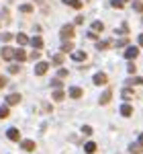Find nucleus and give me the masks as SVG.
Listing matches in <instances>:
<instances>
[{"mask_svg": "<svg viewBox=\"0 0 143 154\" xmlns=\"http://www.w3.org/2000/svg\"><path fill=\"white\" fill-rule=\"evenodd\" d=\"M133 11H137V12H143V2H133Z\"/></svg>", "mask_w": 143, "mask_h": 154, "instance_id": "b1692460", "label": "nucleus"}, {"mask_svg": "<svg viewBox=\"0 0 143 154\" xmlns=\"http://www.w3.org/2000/svg\"><path fill=\"white\" fill-rule=\"evenodd\" d=\"M35 2H39V4H41V2H43V0H35Z\"/></svg>", "mask_w": 143, "mask_h": 154, "instance_id": "58836bf2", "label": "nucleus"}, {"mask_svg": "<svg viewBox=\"0 0 143 154\" xmlns=\"http://www.w3.org/2000/svg\"><path fill=\"white\" fill-rule=\"evenodd\" d=\"M63 4H70V6H74V8H78V11H80V8L84 6V4L80 2V0H63Z\"/></svg>", "mask_w": 143, "mask_h": 154, "instance_id": "a211bd4d", "label": "nucleus"}, {"mask_svg": "<svg viewBox=\"0 0 143 154\" xmlns=\"http://www.w3.org/2000/svg\"><path fill=\"white\" fill-rule=\"evenodd\" d=\"M82 131L86 134V136H90V134H92V128H90V125H84V128H82Z\"/></svg>", "mask_w": 143, "mask_h": 154, "instance_id": "c756f323", "label": "nucleus"}, {"mask_svg": "<svg viewBox=\"0 0 143 154\" xmlns=\"http://www.w3.org/2000/svg\"><path fill=\"white\" fill-rule=\"evenodd\" d=\"M6 138H8V140H12V142H16V140H21V134H19V130H16V128H10V130L6 131Z\"/></svg>", "mask_w": 143, "mask_h": 154, "instance_id": "423d86ee", "label": "nucleus"}, {"mask_svg": "<svg viewBox=\"0 0 143 154\" xmlns=\"http://www.w3.org/2000/svg\"><path fill=\"white\" fill-rule=\"evenodd\" d=\"M51 86H55V88H61V80H60V78H57V80H53V82H51Z\"/></svg>", "mask_w": 143, "mask_h": 154, "instance_id": "72a5a7b5", "label": "nucleus"}, {"mask_svg": "<svg viewBox=\"0 0 143 154\" xmlns=\"http://www.w3.org/2000/svg\"><path fill=\"white\" fill-rule=\"evenodd\" d=\"M92 82H94L96 86H100V84H107V82H108V76L104 74V72H96V74H94V80H92Z\"/></svg>", "mask_w": 143, "mask_h": 154, "instance_id": "f03ea898", "label": "nucleus"}, {"mask_svg": "<svg viewBox=\"0 0 143 154\" xmlns=\"http://www.w3.org/2000/svg\"><path fill=\"white\" fill-rule=\"evenodd\" d=\"M96 48H98V49H108V48H110V41H98Z\"/></svg>", "mask_w": 143, "mask_h": 154, "instance_id": "393cba45", "label": "nucleus"}, {"mask_svg": "<svg viewBox=\"0 0 143 154\" xmlns=\"http://www.w3.org/2000/svg\"><path fill=\"white\" fill-rule=\"evenodd\" d=\"M127 70L131 72V74H135V70H137V68H135V64H133V62H129V66H127Z\"/></svg>", "mask_w": 143, "mask_h": 154, "instance_id": "2f4dec72", "label": "nucleus"}, {"mask_svg": "<svg viewBox=\"0 0 143 154\" xmlns=\"http://www.w3.org/2000/svg\"><path fill=\"white\" fill-rule=\"evenodd\" d=\"M74 33H76V31H74V27H72V25H63V27H61V31H60V35H61L63 41H66V39H72Z\"/></svg>", "mask_w": 143, "mask_h": 154, "instance_id": "f257e3e1", "label": "nucleus"}, {"mask_svg": "<svg viewBox=\"0 0 143 154\" xmlns=\"http://www.w3.org/2000/svg\"><path fill=\"white\" fill-rule=\"evenodd\" d=\"M10 39H12L10 33H4V35H2V41H4V43H6V41H10Z\"/></svg>", "mask_w": 143, "mask_h": 154, "instance_id": "473e14b6", "label": "nucleus"}, {"mask_svg": "<svg viewBox=\"0 0 143 154\" xmlns=\"http://www.w3.org/2000/svg\"><path fill=\"white\" fill-rule=\"evenodd\" d=\"M82 95H84V91L80 86H70V97L72 99H80Z\"/></svg>", "mask_w": 143, "mask_h": 154, "instance_id": "9d476101", "label": "nucleus"}, {"mask_svg": "<svg viewBox=\"0 0 143 154\" xmlns=\"http://www.w3.org/2000/svg\"><path fill=\"white\" fill-rule=\"evenodd\" d=\"M84 150H86V154H94L96 152V142H86Z\"/></svg>", "mask_w": 143, "mask_h": 154, "instance_id": "2eb2a0df", "label": "nucleus"}, {"mask_svg": "<svg viewBox=\"0 0 143 154\" xmlns=\"http://www.w3.org/2000/svg\"><path fill=\"white\" fill-rule=\"evenodd\" d=\"M139 144L143 146V134H139Z\"/></svg>", "mask_w": 143, "mask_h": 154, "instance_id": "4c0bfd02", "label": "nucleus"}, {"mask_svg": "<svg viewBox=\"0 0 143 154\" xmlns=\"http://www.w3.org/2000/svg\"><path fill=\"white\" fill-rule=\"evenodd\" d=\"M51 62H53V66H61V64H63V56H61V54H55V56L51 58Z\"/></svg>", "mask_w": 143, "mask_h": 154, "instance_id": "4be33fe9", "label": "nucleus"}, {"mask_svg": "<svg viewBox=\"0 0 143 154\" xmlns=\"http://www.w3.org/2000/svg\"><path fill=\"white\" fill-rule=\"evenodd\" d=\"M123 2H127V0H123Z\"/></svg>", "mask_w": 143, "mask_h": 154, "instance_id": "ea45409f", "label": "nucleus"}, {"mask_svg": "<svg viewBox=\"0 0 143 154\" xmlns=\"http://www.w3.org/2000/svg\"><path fill=\"white\" fill-rule=\"evenodd\" d=\"M72 60L74 62H84V60H88V54L86 51H74L72 54Z\"/></svg>", "mask_w": 143, "mask_h": 154, "instance_id": "1a4fd4ad", "label": "nucleus"}, {"mask_svg": "<svg viewBox=\"0 0 143 154\" xmlns=\"http://www.w3.org/2000/svg\"><path fill=\"white\" fill-rule=\"evenodd\" d=\"M2 58L6 60V62H10V60L14 58V49H10V48H2Z\"/></svg>", "mask_w": 143, "mask_h": 154, "instance_id": "f8f14e48", "label": "nucleus"}, {"mask_svg": "<svg viewBox=\"0 0 143 154\" xmlns=\"http://www.w3.org/2000/svg\"><path fill=\"white\" fill-rule=\"evenodd\" d=\"M47 70H49V62H39V64L35 66V74L37 76H43Z\"/></svg>", "mask_w": 143, "mask_h": 154, "instance_id": "20e7f679", "label": "nucleus"}, {"mask_svg": "<svg viewBox=\"0 0 143 154\" xmlns=\"http://www.w3.org/2000/svg\"><path fill=\"white\" fill-rule=\"evenodd\" d=\"M121 115H123V117H131L133 115V107L129 105V103H125V105H121Z\"/></svg>", "mask_w": 143, "mask_h": 154, "instance_id": "39448f33", "label": "nucleus"}, {"mask_svg": "<svg viewBox=\"0 0 143 154\" xmlns=\"http://www.w3.org/2000/svg\"><path fill=\"white\" fill-rule=\"evenodd\" d=\"M121 95H123V99H125V101H129V99H133V97H135V93H133L131 88H123V93H121Z\"/></svg>", "mask_w": 143, "mask_h": 154, "instance_id": "aec40b11", "label": "nucleus"}, {"mask_svg": "<svg viewBox=\"0 0 143 154\" xmlns=\"http://www.w3.org/2000/svg\"><path fill=\"white\" fill-rule=\"evenodd\" d=\"M37 58H39V49H35V51L31 54V60H37Z\"/></svg>", "mask_w": 143, "mask_h": 154, "instance_id": "c9c22d12", "label": "nucleus"}, {"mask_svg": "<svg viewBox=\"0 0 143 154\" xmlns=\"http://www.w3.org/2000/svg\"><path fill=\"white\" fill-rule=\"evenodd\" d=\"M8 115H10V109H8V107H0V119L8 117Z\"/></svg>", "mask_w": 143, "mask_h": 154, "instance_id": "5701e85b", "label": "nucleus"}, {"mask_svg": "<svg viewBox=\"0 0 143 154\" xmlns=\"http://www.w3.org/2000/svg\"><path fill=\"white\" fill-rule=\"evenodd\" d=\"M21 148H23V150H27V152H33V150L37 148V144L33 142V140H23V144H21Z\"/></svg>", "mask_w": 143, "mask_h": 154, "instance_id": "0eeeda50", "label": "nucleus"}, {"mask_svg": "<svg viewBox=\"0 0 143 154\" xmlns=\"http://www.w3.org/2000/svg\"><path fill=\"white\" fill-rule=\"evenodd\" d=\"M21 12L29 14V12H33V6H31V4H23V6H21Z\"/></svg>", "mask_w": 143, "mask_h": 154, "instance_id": "a878e982", "label": "nucleus"}, {"mask_svg": "<svg viewBox=\"0 0 143 154\" xmlns=\"http://www.w3.org/2000/svg\"><path fill=\"white\" fill-rule=\"evenodd\" d=\"M127 84H141L143 86V78H129V82Z\"/></svg>", "mask_w": 143, "mask_h": 154, "instance_id": "bb28decb", "label": "nucleus"}, {"mask_svg": "<svg viewBox=\"0 0 143 154\" xmlns=\"http://www.w3.org/2000/svg\"><path fill=\"white\" fill-rule=\"evenodd\" d=\"M61 51H63V54H68V51H74V43H72V39L70 41H68V39H66V41H63V45H61Z\"/></svg>", "mask_w": 143, "mask_h": 154, "instance_id": "4468645a", "label": "nucleus"}, {"mask_svg": "<svg viewBox=\"0 0 143 154\" xmlns=\"http://www.w3.org/2000/svg\"><path fill=\"white\" fill-rule=\"evenodd\" d=\"M129 150H131L133 154H139V152H141V150H143V146H141V144H139V146H131Z\"/></svg>", "mask_w": 143, "mask_h": 154, "instance_id": "cd10ccee", "label": "nucleus"}, {"mask_svg": "<svg viewBox=\"0 0 143 154\" xmlns=\"http://www.w3.org/2000/svg\"><path fill=\"white\" fill-rule=\"evenodd\" d=\"M110 4H112L115 8H123V0H110Z\"/></svg>", "mask_w": 143, "mask_h": 154, "instance_id": "c85d7f7f", "label": "nucleus"}, {"mask_svg": "<svg viewBox=\"0 0 143 154\" xmlns=\"http://www.w3.org/2000/svg\"><path fill=\"white\" fill-rule=\"evenodd\" d=\"M137 56H139V48H137V45H131V48L125 49V58L127 60H135Z\"/></svg>", "mask_w": 143, "mask_h": 154, "instance_id": "7ed1b4c3", "label": "nucleus"}, {"mask_svg": "<svg viewBox=\"0 0 143 154\" xmlns=\"http://www.w3.org/2000/svg\"><path fill=\"white\" fill-rule=\"evenodd\" d=\"M6 103H8V105H16V103H21V95H19V93L8 95V97H6Z\"/></svg>", "mask_w": 143, "mask_h": 154, "instance_id": "9b49d317", "label": "nucleus"}, {"mask_svg": "<svg viewBox=\"0 0 143 154\" xmlns=\"http://www.w3.org/2000/svg\"><path fill=\"white\" fill-rule=\"evenodd\" d=\"M14 60H16V62H25V60H27V54H25L23 49H16V51H14Z\"/></svg>", "mask_w": 143, "mask_h": 154, "instance_id": "f3484780", "label": "nucleus"}, {"mask_svg": "<svg viewBox=\"0 0 143 154\" xmlns=\"http://www.w3.org/2000/svg\"><path fill=\"white\" fill-rule=\"evenodd\" d=\"M6 82H8V80H6L4 76H0V88H4V86H6Z\"/></svg>", "mask_w": 143, "mask_h": 154, "instance_id": "f704fd0d", "label": "nucleus"}, {"mask_svg": "<svg viewBox=\"0 0 143 154\" xmlns=\"http://www.w3.org/2000/svg\"><path fill=\"white\" fill-rule=\"evenodd\" d=\"M31 45L35 49H41L43 48V39H41V37H33V39H31Z\"/></svg>", "mask_w": 143, "mask_h": 154, "instance_id": "dca6fc26", "label": "nucleus"}, {"mask_svg": "<svg viewBox=\"0 0 143 154\" xmlns=\"http://www.w3.org/2000/svg\"><path fill=\"white\" fill-rule=\"evenodd\" d=\"M90 29H92L94 33H100V31L104 29V23H102V21H94V23L90 25Z\"/></svg>", "mask_w": 143, "mask_h": 154, "instance_id": "ddd939ff", "label": "nucleus"}, {"mask_svg": "<svg viewBox=\"0 0 143 154\" xmlns=\"http://www.w3.org/2000/svg\"><path fill=\"white\" fill-rule=\"evenodd\" d=\"M137 43H139V45H143V33L139 37H137Z\"/></svg>", "mask_w": 143, "mask_h": 154, "instance_id": "e433bc0d", "label": "nucleus"}, {"mask_svg": "<svg viewBox=\"0 0 143 154\" xmlns=\"http://www.w3.org/2000/svg\"><path fill=\"white\" fill-rule=\"evenodd\" d=\"M110 99H112V91H104V93L100 95V99H98V103H100V105H107Z\"/></svg>", "mask_w": 143, "mask_h": 154, "instance_id": "6e6552de", "label": "nucleus"}, {"mask_svg": "<svg viewBox=\"0 0 143 154\" xmlns=\"http://www.w3.org/2000/svg\"><path fill=\"white\" fill-rule=\"evenodd\" d=\"M16 41H19V45H27L29 43V37L25 35V33H19L16 35Z\"/></svg>", "mask_w": 143, "mask_h": 154, "instance_id": "412c9836", "label": "nucleus"}, {"mask_svg": "<svg viewBox=\"0 0 143 154\" xmlns=\"http://www.w3.org/2000/svg\"><path fill=\"white\" fill-rule=\"evenodd\" d=\"M21 70V68H19V66H16V64H14V66H10V68H8V72H10V74H16V72Z\"/></svg>", "mask_w": 143, "mask_h": 154, "instance_id": "7c9ffc66", "label": "nucleus"}, {"mask_svg": "<svg viewBox=\"0 0 143 154\" xmlns=\"http://www.w3.org/2000/svg\"><path fill=\"white\" fill-rule=\"evenodd\" d=\"M63 97H66V93L61 88H55L53 91V101H63Z\"/></svg>", "mask_w": 143, "mask_h": 154, "instance_id": "6ab92c4d", "label": "nucleus"}]
</instances>
